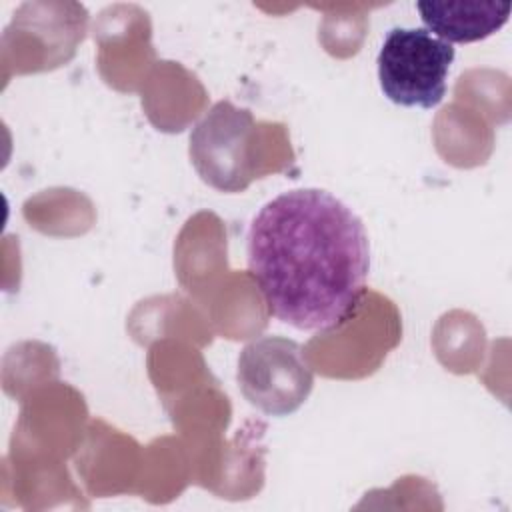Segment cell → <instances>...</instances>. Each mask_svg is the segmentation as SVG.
Listing matches in <instances>:
<instances>
[{"mask_svg":"<svg viewBox=\"0 0 512 512\" xmlns=\"http://www.w3.org/2000/svg\"><path fill=\"white\" fill-rule=\"evenodd\" d=\"M246 256L270 314L296 330H338L362 306L368 234L326 190L296 188L268 200L250 222Z\"/></svg>","mask_w":512,"mask_h":512,"instance_id":"obj_1","label":"cell"},{"mask_svg":"<svg viewBox=\"0 0 512 512\" xmlns=\"http://www.w3.org/2000/svg\"><path fill=\"white\" fill-rule=\"evenodd\" d=\"M454 56V46L426 28H390L376 58L380 90L398 106L430 110L446 96Z\"/></svg>","mask_w":512,"mask_h":512,"instance_id":"obj_2","label":"cell"},{"mask_svg":"<svg viewBox=\"0 0 512 512\" xmlns=\"http://www.w3.org/2000/svg\"><path fill=\"white\" fill-rule=\"evenodd\" d=\"M236 380L244 398L270 416L296 412L314 386L302 346L284 336L248 342L238 356Z\"/></svg>","mask_w":512,"mask_h":512,"instance_id":"obj_3","label":"cell"},{"mask_svg":"<svg viewBox=\"0 0 512 512\" xmlns=\"http://www.w3.org/2000/svg\"><path fill=\"white\" fill-rule=\"evenodd\" d=\"M254 130V116L248 108L218 100L190 132L188 154L198 176L220 192L246 190L256 176L250 162Z\"/></svg>","mask_w":512,"mask_h":512,"instance_id":"obj_4","label":"cell"},{"mask_svg":"<svg viewBox=\"0 0 512 512\" xmlns=\"http://www.w3.org/2000/svg\"><path fill=\"white\" fill-rule=\"evenodd\" d=\"M416 10L424 28L448 44H470L498 32L510 18V2L420 0Z\"/></svg>","mask_w":512,"mask_h":512,"instance_id":"obj_5","label":"cell"}]
</instances>
